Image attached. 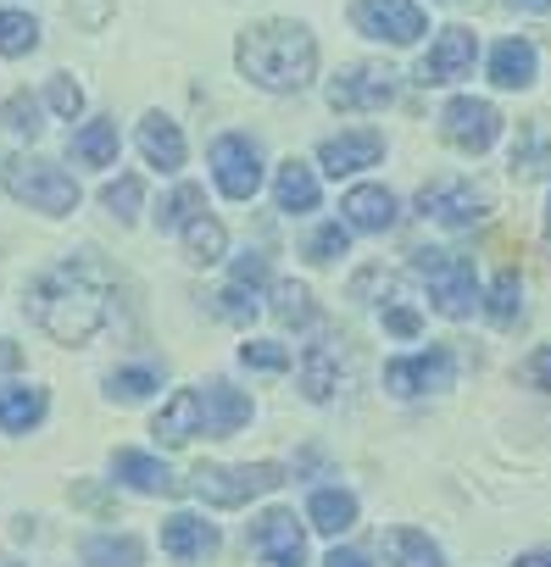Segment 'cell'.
<instances>
[{
  "label": "cell",
  "mask_w": 551,
  "mask_h": 567,
  "mask_svg": "<svg viewBox=\"0 0 551 567\" xmlns=\"http://www.w3.org/2000/svg\"><path fill=\"white\" fill-rule=\"evenodd\" d=\"M34 318L40 329L57 340V346H84L101 334L106 323V278L90 256L79 261H62L51 267L40 284H34Z\"/></svg>",
  "instance_id": "cell-1"
},
{
  "label": "cell",
  "mask_w": 551,
  "mask_h": 567,
  "mask_svg": "<svg viewBox=\"0 0 551 567\" xmlns=\"http://www.w3.org/2000/svg\"><path fill=\"white\" fill-rule=\"evenodd\" d=\"M234 62H239V73H245L256 90H267V95H296V90H307L313 73H318V40H313L302 23H279V18H273V23H256V29L239 34Z\"/></svg>",
  "instance_id": "cell-2"
},
{
  "label": "cell",
  "mask_w": 551,
  "mask_h": 567,
  "mask_svg": "<svg viewBox=\"0 0 551 567\" xmlns=\"http://www.w3.org/2000/svg\"><path fill=\"white\" fill-rule=\"evenodd\" d=\"M412 272L429 284V301L440 318L462 323L479 312V272H473V256H457V250H412Z\"/></svg>",
  "instance_id": "cell-3"
},
{
  "label": "cell",
  "mask_w": 551,
  "mask_h": 567,
  "mask_svg": "<svg viewBox=\"0 0 551 567\" xmlns=\"http://www.w3.org/2000/svg\"><path fill=\"white\" fill-rule=\"evenodd\" d=\"M0 184H7L23 206L45 212V217H68L79 206V184L45 156H7L0 162Z\"/></svg>",
  "instance_id": "cell-4"
},
{
  "label": "cell",
  "mask_w": 551,
  "mask_h": 567,
  "mask_svg": "<svg viewBox=\"0 0 551 567\" xmlns=\"http://www.w3.org/2000/svg\"><path fill=\"white\" fill-rule=\"evenodd\" d=\"M285 484V467L279 462H245V467H195L190 473V489L206 501V506H245L251 495H267Z\"/></svg>",
  "instance_id": "cell-5"
},
{
  "label": "cell",
  "mask_w": 551,
  "mask_h": 567,
  "mask_svg": "<svg viewBox=\"0 0 551 567\" xmlns=\"http://www.w3.org/2000/svg\"><path fill=\"white\" fill-rule=\"evenodd\" d=\"M418 212L429 223H440V228H473V223H484L490 195L473 178H429L418 189Z\"/></svg>",
  "instance_id": "cell-6"
},
{
  "label": "cell",
  "mask_w": 551,
  "mask_h": 567,
  "mask_svg": "<svg viewBox=\"0 0 551 567\" xmlns=\"http://www.w3.org/2000/svg\"><path fill=\"white\" fill-rule=\"evenodd\" d=\"M390 101H396V68H385V62H351L329 79L335 112H385Z\"/></svg>",
  "instance_id": "cell-7"
},
{
  "label": "cell",
  "mask_w": 551,
  "mask_h": 567,
  "mask_svg": "<svg viewBox=\"0 0 551 567\" xmlns=\"http://www.w3.org/2000/svg\"><path fill=\"white\" fill-rule=\"evenodd\" d=\"M245 539H251V550H256V567H302V561H307V534H302L296 512H285V506L251 517Z\"/></svg>",
  "instance_id": "cell-8"
},
{
  "label": "cell",
  "mask_w": 551,
  "mask_h": 567,
  "mask_svg": "<svg viewBox=\"0 0 551 567\" xmlns=\"http://www.w3.org/2000/svg\"><path fill=\"white\" fill-rule=\"evenodd\" d=\"M212 178L228 200H251L262 189V145L251 134H217L212 140Z\"/></svg>",
  "instance_id": "cell-9"
},
{
  "label": "cell",
  "mask_w": 551,
  "mask_h": 567,
  "mask_svg": "<svg viewBox=\"0 0 551 567\" xmlns=\"http://www.w3.org/2000/svg\"><path fill=\"white\" fill-rule=\"evenodd\" d=\"M457 379V357L451 346H435V351H418V357H396L385 362V390L412 401V395H429V390H451Z\"/></svg>",
  "instance_id": "cell-10"
},
{
  "label": "cell",
  "mask_w": 551,
  "mask_h": 567,
  "mask_svg": "<svg viewBox=\"0 0 551 567\" xmlns=\"http://www.w3.org/2000/svg\"><path fill=\"white\" fill-rule=\"evenodd\" d=\"M351 18L368 40H390V45H418L424 29H429L418 0H357Z\"/></svg>",
  "instance_id": "cell-11"
},
{
  "label": "cell",
  "mask_w": 551,
  "mask_h": 567,
  "mask_svg": "<svg viewBox=\"0 0 551 567\" xmlns=\"http://www.w3.org/2000/svg\"><path fill=\"white\" fill-rule=\"evenodd\" d=\"M501 134V112L490 101H473V95H457L446 112H440V140L468 151V156H484Z\"/></svg>",
  "instance_id": "cell-12"
},
{
  "label": "cell",
  "mask_w": 551,
  "mask_h": 567,
  "mask_svg": "<svg viewBox=\"0 0 551 567\" xmlns=\"http://www.w3.org/2000/svg\"><path fill=\"white\" fill-rule=\"evenodd\" d=\"M473 56H479L473 29L451 23V29H440V40L429 45V56L418 62V84H424V90H429V84H457V79L473 73Z\"/></svg>",
  "instance_id": "cell-13"
},
{
  "label": "cell",
  "mask_w": 551,
  "mask_h": 567,
  "mask_svg": "<svg viewBox=\"0 0 551 567\" xmlns=\"http://www.w3.org/2000/svg\"><path fill=\"white\" fill-rule=\"evenodd\" d=\"M379 156H385V134H374V128H363V134H335V140L318 145V162H324L329 178H351V173L374 167Z\"/></svg>",
  "instance_id": "cell-14"
},
{
  "label": "cell",
  "mask_w": 551,
  "mask_h": 567,
  "mask_svg": "<svg viewBox=\"0 0 551 567\" xmlns=\"http://www.w3.org/2000/svg\"><path fill=\"white\" fill-rule=\"evenodd\" d=\"M151 434H156L162 445H190L195 434H206V401H201V390H178V395L156 412Z\"/></svg>",
  "instance_id": "cell-15"
},
{
  "label": "cell",
  "mask_w": 551,
  "mask_h": 567,
  "mask_svg": "<svg viewBox=\"0 0 551 567\" xmlns=\"http://www.w3.org/2000/svg\"><path fill=\"white\" fill-rule=\"evenodd\" d=\"M340 212H346V228H363V234L396 228V195H390L385 184H357V189L340 200Z\"/></svg>",
  "instance_id": "cell-16"
},
{
  "label": "cell",
  "mask_w": 551,
  "mask_h": 567,
  "mask_svg": "<svg viewBox=\"0 0 551 567\" xmlns=\"http://www.w3.org/2000/svg\"><path fill=\"white\" fill-rule=\"evenodd\" d=\"M162 550H167L173 561H206V556L217 550V528H212L206 517L178 512V517L162 523Z\"/></svg>",
  "instance_id": "cell-17"
},
{
  "label": "cell",
  "mask_w": 551,
  "mask_h": 567,
  "mask_svg": "<svg viewBox=\"0 0 551 567\" xmlns=\"http://www.w3.org/2000/svg\"><path fill=\"white\" fill-rule=\"evenodd\" d=\"M140 156L151 167H162V173H178L184 167V134H178V123L162 117V112H145V123H140Z\"/></svg>",
  "instance_id": "cell-18"
},
{
  "label": "cell",
  "mask_w": 551,
  "mask_h": 567,
  "mask_svg": "<svg viewBox=\"0 0 551 567\" xmlns=\"http://www.w3.org/2000/svg\"><path fill=\"white\" fill-rule=\"evenodd\" d=\"M112 473L129 484V489H140V495H178L184 484L156 462V456H145V451H118L112 456Z\"/></svg>",
  "instance_id": "cell-19"
},
{
  "label": "cell",
  "mask_w": 551,
  "mask_h": 567,
  "mask_svg": "<svg viewBox=\"0 0 551 567\" xmlns=\"http://www.w3.org/2000/svg\"><path fill=\"white\" fill-rule=\"evenodd\" d=\"M534 45L529 40H501L496 51H490V84L496 90H529L534 84Z\"/></svg>",
  "instance_id": "cell-20"
},
{
  "label": "cell",
  "mask_w": 551,
  "mask_h": 567,
  "mask_svg": "<svg viewBox=\"0 0 551 567\" xmlns=\"http://www.w3.org/2000/svg\"><path fill=\"white\" fill-rule=\"evenodd\" d=\"M273 200H279V212H318V173L290 156L273 173Z\"/></svg>",
  "instance_id": "cell-21"
},
{
  "label": "cell",
  "mask_w": 551,
  "mask_h": 567,
  "mask_svg": "<svg viewBox=\"0 0 551 567\" xmlns=\"http://www.w3.org/2000/svg\"><path fill=\"white\" fill-rule=\"evenodd\" d=\"M45 417V390L34 384H0V429L7 434H29Z\"/></svg>",
  "instance_id": "cell-22"
},
{
  "label": "cell",
  "mask_w": 551,
  "mask_h": 567,
  "mask_svg": "<svg viewBox=\"0 0 551 567\" xmlns=\"http://www.w3.org/2000/svg\"><path fill=\"white\" fill-rule=\"evenodd\" d=\"M79 550H84V567H140L145 561V545L134 534H90Z\"/></svg>",
  "instance_id": "cell-23"
},
{
  "label": "cell",
  "mask_w": 551,
  "mask_h": 567,
  "mask_svg": "<svg viewBox=\"0 0 551 567\" xmlns=\"http://www.w3.org/2000/svg\"><path fill=\"white\" fill-rule=\"evenodd\" d=\"M545 117H529L523 128H518V145H512V178H540L545 167H551V145H545V128H540Z\"/></svg>",
  "instance_id": "cell-24"
},
{
  "label": "cell",
  "mask_w": 551,
  "mask_h": 567,
  "mask_svg": "<svg viewBox=\"0 0 551 567\" xmlns=\"http://www.w3.org/2000/svg\"><path fill=\"white\" fill-rule=\"evenodd\" d=\"M302 390H307V401H329L340 390V351L335 346H313L302 357Z\"/></svg>",
  "instance_id": "cell-25"
},
{
  "label": "cell",
  "mask_w": 551,
  "mask_h": 567,
  "mask_svg": "<svg viewBox=\"0 0 551 567\" xmlns=\"http://www.w3.org/2000/svg\"><path fill=\"white\" fill-rule=\"evenodd\" d=\"M307 517H313L318 534H346V528L357 523V495H351V489H318V495L307 501Z\"/></svg>",
  "instance_id": "cell-26"
},
{
  "label": "cell",
  "mask_w": 551,
  "mask_h": 567,
  "mask_svg": "<svg viewBox=\"0 0 551 567\" xmlns=\"http://www.w3.org/2000/svg\"><path fill=\"white\" fill-rule=\"evenodd\" d=\"M73 156H79L84 167H112V162H118V123H112V117L84 123V128L73 134Z\"/></svg>",
  "instance_id": "cell-27"
},
{
  "label": "cell",
  "mask_w": 551,
  "mask_h": 567,
  "mask_svg": "<svg viewBox=\"0 0 551 567\" xmlns=\"http://www.w3.org/2000/svg\"><path fill=\"white\" fill-rule=\"evenodd\" d=\"M178 234H184V256H190V261H201V267H206V261H217V256L228 250V228H223L217 217H206V212H201V217H190Z\"/></svg>",
  "instance_id": "cell-28"
},
{
  "label": "cell",
  "mask_w": 551,
  "mask_h": 567,
  "mask_svg": "<svg viewBox=\"0 0 551 567\" xmlns=\"http://www.w3.org/2000/svg\"><path fill=\"white\" fill-rule=\"evenodd\" d=\"M385 556L396 567H440V545L429 534H418V528H390L385 534Z\"/></svg>",
  "instance_id": "cell-29"
},
{
  "label": "cell",
  "mask_w": 551,
  "mask_h": 567,
  "mask_svg": "<svg viewBox=\"0 0 551 567\" xmlns=\"http://www.w3.org/2000/svg\"><path fill=\"white\" fill-rule=\"evenodd\" d=\"M273 318H279L285 329H307L313 323V290L296 278H279L273 284Z\"/></svg>",
  "instance_id": "cell-30"
},
{
  "label": "cell",
  "mask_w": 551,
  "mask_h": 567,
  "mask_svg": "<svg viewBox=\"0 0 551 567\" xmlns=\"http://www.w3.org/2000/svg\"><path fill=\"white\" fill-rule=\"evenodd\" d=\"M151 390H162V368L156 362H145V368H118V373H106V395L112 401H145Z\"/></svg>",
  "instance_id": "cell-31"
},
{
  "label": "cell",
  "mask_w": 551,
  "mask_h": 567,
  "mask_svg": "<svg viewBox=\"0 0 551 567\" xmlns=\"http://www.w3.org/2000/svg\"><path fill=\"white\" fill-rule=\"evenodd\" d=\"M40 45V23L29 12H0V56H29Z\"/></svg>",
  "instance_id": "cell-32"
},
{
  "label": "cell",
  "mask_w": 551,
  "mask_h": 567,
  "mask_svg": "<svg viewBox=\"0 0 551 567\" xmlns=\"http://www.w3.org/2000/svg\"><path fill=\"white\" fill-rule=\"evenodd\" d=\"M490 318H496L501 329L523 323V284H518V272H501V278L490 284Z\"/></svg>",
  "instance_id": "cell-33"
},
{
  "label": "cell",
  "mask_w": 551,
  "mask_h": 567,
  "mask_svg": "<svg viewBox=\"0 0 551 567\" xmlns=\"http://www.w3.org/2000/svg\"><path fill=\"white\" fill-rule=\"evenodd\" d=\"M140 200H145V184H140L134 173H123V178H112V184L101 189V206H106L118 223H134V217H140Z\"/></svg>",
  "instance_id": "cell-34"
},
{
  "label": "cell",
  "mask_w": 551,
  "mask_h": 567,
  "mask_svg": "<svg viewBox=\"0 0 551 567\" xmlns=\"http://www.w3.org/2000/svg\"><path fill=\"white\" fill-rule=\"evenodd\" d=\"M201 206H206V195L195 189V184H178L167 200H162V212H156V223L162 228H184L190 217H201Z\"/></svg>",
  "instance_id": "cell-35"
},
{
  "label": "cell",
  "mask_w": 551,
  "mask_h": 567,
  "mask_svg": "<svg viewBox=\"0 0 551 567\" xmlns=\"http://www.w3.org/2000/svg\"><path fill=\"white\" fill-rule=\"evenodd\" d=\"M0 123H7L12 134H40V101L29 95V90H18V95H7V106H0Z\"/></svg>",
  "instance_id": "cell-36"
},
{
  "label": "cell",
  "mask_w": 551,
  "mask_h": 567,
  "mask_svg": "<svg viewBox=\"0 0 551 567\" xmlns=\"http://www.w3.org/2000/svg\"><path fill=\"white\" fill-rule=\"evenodd\" d=\"M346 245H351V228L346 223H324L313 239H307V256L324 267V261H335V256H346Z\"/></svg>",
  "instance_id": "cell-37"
},
{
  "label": "cell",
  "mask_w": 551,
  "mask_h": 567,
  "mask_svg": "<svg viewBox=\"0 0 551 567\" xmlns=\"http://www.w3.org/2000/svg\"><path fill=\"white\" fill-rule=\"evenodd\" d=\"M239 362L245 368H262V373H285L290 368V351L273 346V340H251V346H239Z\"/></svg>",
  "instance_id": "cell-38"
},
{
  "label": "cell",
  "mask_w": 551,
  "mask_h": 567,
  "mask_svg": "<svg viewBox=\"0 0 551 567\" xmlns=\"http://www.w3.org/2000/svg\"><path fill=\"white\" fill-rule=\"evenodd\" d=\"M212 312H217L223 323H251V318H256V301L228 284V290H217V296H212Z\"/></svg>",
  "instance_id": "cell-39"
},
{
  "label": "cell",
  "mask_w": 551,
  "mask_h": 567,
  "mask_svg": "<svg viewBox=\"0 0 551 567\" xmlns=\"http://www.w3.org/2000/svg\"><path fill=\"white\" fill-rule=\"evenodd\" d=\"M45 101H51V112H57V117H68V123H73V117L84 112V90H79V84H73L68 73H62V79H51Z\"/></svg>",
  "instance_id": "cell-40"
},
{
  "label": "cell",
  "mask_w": 551,
  "mask_h": 567,
  "mask_svg": "<svg viewBox=\"0 0 551 567\" xmlns=\"http://www.w3.org/2000/svg\"><path fill=\"white\" fill-rule=\"evenodd\" d=\"M262 284H267V256L245 250V256L234 261V290H262Z\"/></svg>",
  "instance_id": "cell-41"
},
{
  "label": "cell",
  "mask_w": 551,
  "mask_h": 567,
  "mask_svg": "<svg viewBox=\"0 0 551 567\" xmlns=\"http://www.w3.org/2000/svg\"><path fill=\"white\" fill-rule=\"evenodd\" d=\"M385 329L390 334H401V340H412L424 323H418V312H407V307H396V301H385Z\"/></svg>",
  "instance_id": "cell-42"
},
{
  "label": "cell",
  "mask_w": 551,
  "mask_h": 567,
  "mask_svg": "<svg viewBox=\"0 0 551 567\" xmlns=\"http://www.w3.org/2000/svg\"><path fill=\"white\" fill-rule=\"evenodd\" d=\"M523 379H529V384H540V390H551V346L529 357V368H523Z\"/></svg>",
  "instance_id": "cell-43"
},
{
  "label": "cell",
  "mask_w": 551,
  "mask_h": 567,
  "mask_svg": "<svg viewBox=\"0 0 551 567\" xmlns=\"http://www.w3.org/2000/svg\"><path fill=\"white\" fill-rule=\"evenodd\" d=\"M106 12H112V0H79V7H73V18H79L84 29H101Z\"/></svg>",
  "instance_id": "cell-44"
},
{
  "label": "cell",
  "mask_w": 551,
  "mask_h": 567,
  "mask_svg": "<svg viewBox=\"0 0 551 567\" xmlns=\"http://www.w3.org/2000/svg\"><path fill=\"white\" fill-rule=\"evenodd\" d=\"M23 368V346L18 340H0V373H18Z\"/></svg>",
  "instance_id": "cell-45"
},
{
  "label": "cell",
  "mask_w": 551,
  "mask_h": 567,
  "mask_svg": "<svg viewBox=\"0 0 551 567\" xmlns=\"http://www.w3.org/2000/svg\"><path fill=\"white\" fill-rule=\"evenodd\" d=\"M324 567H374V561H368L363 550H329V561H324Z\"/></svg>",
  "instance_id": "cell-46"
},
{
  "label": "cell",
  "mask_w": 551,
  "mask_h": 567,
  "mask_svg": "<svg viewBox=\"0 0 551 567\" xmlns=\"http://www.w3.org/2000/svg\"><path fill=\"white\" fill-rule=\"evenodd\" d=\"M518 567H551V545H545V550H523Z\"/></svg>",
  "instance_id": "cell-47"
},
{
  "label": "cell",
  "mask_w": 551,
  "mask_h": 567,
  "mask_svg": "<svg viewBox=\"0 0 551 567\" xmlns=\"http://www.w3.org/2000/svg\"><path fill=\"white\" fill-rule=\"evenodd\" d=\"M507 7H518V12H545L551 0H507Z\"/></svg>",
  "instance_id": "cell-48"
},
{
  "label": "cell",
  "mask_w": 551,
  "mask_h": 567,
  "mask_svg": "<svg viewBox=\"0 0 551 567\" xmlns=\"http://www.w3.org/2000/svg\"><path fill=\"white\" fill-rule=\"evenodd\" d=\"M7 567H18V561H7Z\"/></svg>",
  "instance_id": "cell-49"
},
{
  "label": "cell",
  "mask_w": 551,
  "mask_h": 567,
  "mask_svg": "<svg viewBox=\"0 0 551 567\" xmlns=\"http://www.w3.org/2000/svg\"><path fill=\"white\" fill-rule=\"evenodd\" d=\"M545 228H551V217H545Z\"/></svg>",
  "instance_id": "cell-50"
}]
</instances>
